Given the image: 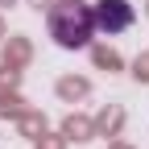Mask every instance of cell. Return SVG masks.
Listing matches in <instances>:
<instances>
[{
	"instance_id": "cell-1",
	"label": "cell",
	"mask_w": 149,
	"mask_h": 149,
	"mask_svg": "<svg viewBox=\"0 0 149 149\" xmlns=\"http://www.w3.org/2000/svg\"><path fill=\"white\" fill-rule=\"evenodd\" d=\"M46 25H50V37L62 50H83L91 42V33H95V4H87V0H58V4H50Z\"/></svg>"
},
{
	"instance_id": "cell-2",
	"label": "cell",
	"mask_w": 149,
	"mask_h": 149,
	"mask_svg": "<svg viewBox=\"0 0 149 149\" xmlns=\"http://www.w3.org/2000/svg\"><path fill=\"white\" fill-rule=\"evenodd\" d=\"M133 4L128 0H95V29L104 33H124L128 25H133Z\"/></svg>"
}]
</instances>
